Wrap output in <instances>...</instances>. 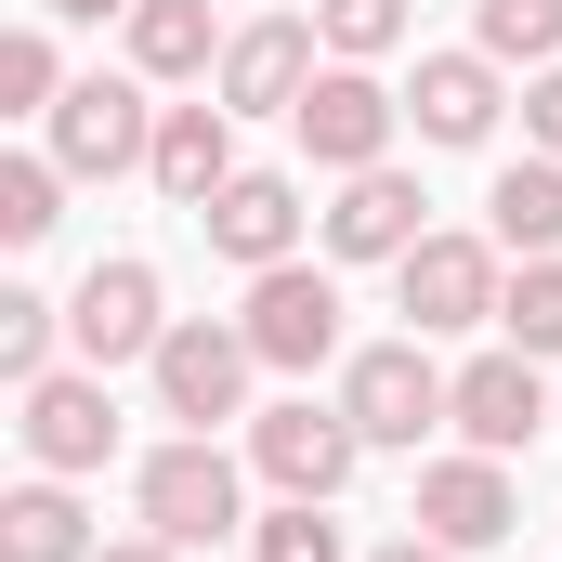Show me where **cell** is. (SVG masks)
<instances>
[{
	"label": "cell",
	"mask_w": 562,
	"mask_h": 562,
	"mask_svg": "<svg viewBox=\"0 0 562 562\" xmlns=\"http://www.w3.org/2000/svg\"><path fill=\"white\" fill-rule=\"evenodd\" d=\"M157 196L170 210H210L223 183H236V105H157Z\"/></svg>",
	"instance_id": "cell-16"
},
{
	"label": "cell",
	"mask_w": 562,
	"mask_h": 562,
	"mask_svg": "<svg viewBox=\"0 0 562 562\" xmlns=\"http://www.w3.org/2000/svg\"><path fill=\"white\" fill-rule=\"evenodd\" d=\"M419 537L445 550H497L510 524H524V497H510V458H484V445H458V458H431L419 471V510H406Z\"/></svg>",
	"instance_id": "cell-11"
},
{
	"label": "cell",
	"mask_w": 562,
	"mask_h": 562,
	"mask_svg": "<svg viewBox=\"0 0 562 562\" xmlns=\"http://www.w3.org/2000/svg\"><path fill=\"white\" fill-rule=\"evenodd\" d=\"M0 562H92V524H79L66 471H40V484L0 497Z\"/></svg>",
	"instance_id": "cell-20"
},
{
	"label": "cell",
	"mask_w": 562,
	"mask_h": 562,
	"mask_svg": "<svg viewBox=\"0 0 562 562\" xmlns=\"http://www.w3.org/2000/svg\"><path fill=\"white\" fill-rule=\"evenodd\" d=\"M92 562H183V550H170V537L144 524V537H119V550H92Z\"/></svg>",
	"instance_id": "cell-29"
},
{
	"label": "cell",
	"mask_w": 562,
	"mask_h": 562,
	"mask_svg": "<svg viewBox=\"0 0 562 562\" xmlns=\"http://www.w3.org/2000/svg\"><path fill=\"white\" fill-rule=\"evenodd\" d=\"M445 431H458V445H484V458H524L537 431H562L537 353H510V340H497V353H471V367H458V419H445Z\"/></svg>",
	"instance_id": "cell-8"
},
{
	"label": "cell",
	"mask_w": 562,
	"mask_h": 562,
	"mask_svg": "<svg viewBox=\"0 0 562 562\" xmlns=\"http://www.w3.org/2000/svg\"><path fill=\"white\" fill-rule=\"evenodd\" d=\"M367 562H458V550H445V537H419V524H406L393 550H367Z\"/></svg>",
	"instance_id": "cell-30"
},
{
	"label": "cell",
	"mask_w": 562,
	"mask_h": 562,
	"mask_svg": "<svg viewBox=\"0 0 562 562\" xmlns=\"http://www.w3.org/2000/svg\"><path fill=\"white\" fill-rule=\"evenodd\" d=\"M53 13H66V26H105V13H132V0H53Z\"/></svg>",
	"instance_id": "cell-31"
},
{
	"label": "cell",
	"mask_w": 562,
	"mask_h": 562,
	"mask_svg": "<svg viewBox=\"0 0 562 562\" xmlns=\"http://www.w3.org/2000/svg\"><path fill=\"white\" fill-rule=\"evenodd\" d=\"M144 524L170 537V550H210V537H249V497H236V458L210 445V431H183V445H157L132 471Z\"/></svg>",
	"instance_id": "cell-2"
},
{
	"label": "cell",
	"mask_w": 562,
	"mask_h": 562,
	"mask_svg": "<svg viewBox=\"0 0 562 562\" xmlns=\"http://www.w3.org/2000/svg\"><path fill=\"white\" fill-rule=\"evenodd\" d=\"M393 288H406V340L497 327V301H510V276H497V236H419V249L393 262Z\"/></svg>",
	"instance_id": "cell-3"
},
{
	"label": "cell",
	"mask_w": 562,
	"mask_h": 562,
	"mask_svg": "<svg viewBox=\"0 0 562 562\" xmlns=\"http://www.w3.org/2000/svg\"><path fill=\"white\" fill-rule=\"evenodd\" d=\"M288 132H301V157H314V170H340V183H353V170H380V157H393L406 92H380L367 66H314V92L288 105Z\"/></svg>",
	"instance_id": "cell-4"
},
{
	"label": "cell",
	"mask_w": 562,
	"mask_h": 562,
	"mask_svg": "<svg viewBox=\"0 0 562 562\" xmlns=\"http://www.w3.org/2000/svg\"><path fill=\"white\" fill-rule=\"evenodd\" d=\"M249 562H353V550H340L327 497H276V510L249 524Z\"/></svg>",
	"instance_id": "cell-25"
},
{
	"label": "cell",
	"mask_w": 562,
	"mask_h": 562,
	"mask_svg": "<svg viewBox=\"0 0 562 562\" xmlns=\"http://www.w3.org/2000/svg\"><path fill=\"white\" fill-rule=\"evenodd\" d=\"M53 105H66V66H53L40 26H13L0 40V119H53Z\"/></svg>",
	"instance_id": "cell-26"
},
{
	"label": "cell",
	"mask_w": 562,
	"mask_h": 562,
	"mask_svg": "<svg viewBox=\"0 0 562 562\" xmlns=\"http://www.w3.org/2000/svg\"><path fill=\"white\" fill-rule=\"evenodd\" d=\"M484 236H497V249H524V262H550V249H562V157H510V170H497Z\"/></svg>",
	"instance_id": "cell-19"
},
{
	"label": "cell",
	"mask_w": 562,
	"mask_h": 562,
	"mask_svg": "<svg viewBox=\"0 0 562 562\" xmlns=\"http://www.w3.org/2000/svg\"><path fill=\"white\" fill-rule=\"evenodd\" d=\"M314 26H327V53H340V66H367V53H393V40H406V0H314Z\"/></svg>",
	"instance_id": "cell-27"
},
{
	"label": "cell",
	"mask_w": 562,
	"mask_h": 562,
	"mask_svg": "<svg viewBox=\"0 0 562 562\" xmlns=\"http://www.w3.org/2000/svg\"><path fill=\"white\" fill-rule=\"evenodd\" d=\"M524 132H537V157H562V66H537V92H524Z\"/></svg>",
	"instance_id": "cell-28"
},
{
	"label": "cell",
	"mask_w": 562,
	"mask_h": 562,
	"mask_svg": "<svg viewBox=\"0 0 562 562\" xmlns=\"http://www.w3.org/2000/svg\"><path fill=\"white\" fill-rule=\"evenodd\" d=\"M471 53H497V66H562V0H471Z\"/></svg>",
	"instance_id": "cell-21"
},
{
	"label": "cell",
	"mask_w": 562,
	"mask_h": 562,
	"mask_svg": "<svg viewBox=\"0 0 562 562\" xmlns=\"http://www.w3.org/2000/svg\"><path fill=\"white\" fill-rule=\"evenodd\" d=\"M353 458H367V431L340 419V406H314V393L249 419V471H262L276 497H340V484H353Z\"/></svg>",
	"instance_id": "cell-7"
},
{
	"label": "cell",
	"mask_w": 562,
	"mask_h": 562,
	"mask_svg": "<svg viewBox=\"0 0 562 562\" xmlns=\"http://www.w3.org/2000/svg\"><path fill=\"white\" fill-rule=\"evenodd\" d=\"M66 340H79V367H132L170 340V314H157V262H92V276L66 288Z\"/></svg>",
	"instance_id": "cell-9"
},
{
	"label": "cell",
	"mask_w": 562,
	"mask_h": 562,
	"mask_svg": "<svg viewBox=\"0 0 562 562\" xmlns=\"http://www.w3.org/2000/svg\"><path fill=\"white\" fill-rule=\"evenodd\" d=\"M340 419L367 431V445H419V431L458 419V380L431 367V340H367L340 367Z\"/></svg>",
	"instance_id": "cell-1"
},
{
	"label": "cell",
	"mask_w": 562,
	"mask_h": 562,
	"mask_svg": "<svg viewBox=\"0 0 562 562\" xmlns=\"http://www.w3.org/2000/svg\"><path fill=\"white\" fill-rule=\"evenodd\" d=\"M314 40H327L314 13H262V26H236V40H223V105H236V119H288V105L314 92Z\"/></svg>",
	"instance_id": "cell-13"
},
{
	"label": "cell",
	"mask_w": 562,
	"mask_h": 562,
	"mask_svg": "<svg viewBox=\"0 0 562 562\" xmlns=\"http://www.w3.org/2000/svg\"><path fill=\"white\" fill-rule=\"evenodd\" d=\"M497 327H510V353H537V367L562 353V249L510 276V301H497Z\"/></svg>",
	"instance_id": "cell-24"
},
{
	"label": "cell",
	"mask_w": 562,
	"mask_h": 562,
	"mask_svg": "<svg viewBox=\"0 0 562 562\" xmlns=\"http://www.w3.org/2000/svg\"><path fill=\"white\" fill-rule=\"evenodd\" d=\"M406 119H419L431 144H484L497 132V53H431L419 92H406Z\"/></svg>",
	"instance_id": "cell-17"
},
{
	"label": "cell",
	"mask_w": 562,
	"mask_h": 562,
	"mask_svg": "<svg viewBox=\"0 0 562 562\" xmlns=\"http://www.w3.org/2000/svg\"><path fill=\"white\" fill-rule=\"evenodd\" d=\"M53 340H66V301L0 288V380H13V393H26V380H53Z\"/></svg>",
	"instance_id": "cell-23"
},
{
	"label": "cell",
	"mask_w": 562,
	"mask_h": 562,
	"mask_svg": "<svg viewBox=\"0 0 562 562\" xmlns=\"http://www.w3.org/2000/svg\"><path fill=\"white\" fill-rule=\"evenodd\" d=\"M53 223H66V157H0V236L40 249Z\"/></svg>",
	"instance_id": "cell-22"
},
{
	"label": "cell",
	"mask_w": 562,
	"mask_h": 562,
	"mask_svg": "<svg viewBox=\"0 0 562 562\" xmlns=\"http://www.w3.org/2000/svg\"><path fill=\"white\" fill-rule=\"evenodd\" d=\"M144 367H157V406H170V419H183V431H210V419H236V406H249V367H262V353H249V327H210V314H183V327H170Z\"/></svg>",
	"instance_id": "cell-6"
},
{
	"label": "cell",
	"mask_w": 562,
	"mask_h": 562,
	"mask_svg": "<svg viewBox=\"0 0 562 562\" xmlns=\"http://www.w3.org/2000/svg\"><path fill=\"white\" fill-rule=\"evenodd\" d=\"M196 236H210L223 262L276 276V262H301V183H288V170H236V183L196 210Z\"/></svg>",
	"instance_id": "cell-14"
},
{
	"label": "cell",
	"mask_w": 562,
	"mask_h": 562,
	"mask_svg": "<svg viewBox=\"0 0 562 562\" xmlns=\"http://www.w3.org/2000/svg\"><path fill=\"white\" fill-rule=\"evenodd\" d=\"M249 353L262 367H327L340 353V276H314V262H276V276H249Z\"/></svg>",
	"instance_id": "cell-10"
},
{
	"label": "cell",
	"mask_w": 562,
	"mask_h": 562,
	"mask_svg": "<svg viewBox=\"0 0 562 562\" xmlns=\"http://www.w3.org/2000/svg\"><path fill=\"white\" fill-rule=\"evenodd\" d=\"M53 157H66V183H119L157 157V105H144V79H66V105H53Z\"/></svg>",
	"instance_id": "cell-5"
},
{
	"label": "cell",
	"mask_w": 562,
	"mask_h": 562,
	"mask_svg": "<svg viewBox=\"0 0 562 562\" xmlns=\"http://www.w3.org/2000/svg\"><path fill=\"white\" fill-rule=\"evenodd\" d=\"M419 183H406V170H393V157H380V170H353V183H340V210H327V262H406V249H419Z\"/></svg>",
	"instance_id": "cell-15"
},
{
	"label": "cell",
	"mask_w": 562,
	"mask_h": 562,
	"mask_svg": "<svg viewBox=\"0 0 562 562\" xmlns=\"http://www.w3.org/2000/svg\"><path fill=\"white\" fill-rule=\"evenodd\" d=\"M119 26H132V79H210V53H223L210 0H132Z\"/></svg>",
	"instance_id": "cell-18"
},
{
	"label": "cell",
	"mask_w": 562,
	"mask_h": 562,
	"mask_svg": "<svg viewBox=\"0 0 562 562\" xmlns=\"http://www.w3.org/2000/svg\"><path fill=\"white\" fill-rule=\"evenodd\" d=\"M26 458L40 471H105L119 458V406H105V367H53V380H26Z\"/></svg>",
	"instance_id": "cell-12"
}]
</instances>
